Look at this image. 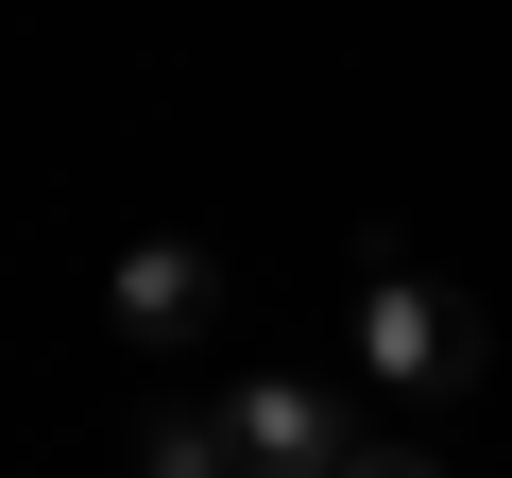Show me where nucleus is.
I'll return each mask as SVG.
<instances>
[{
    "instance_id": "1",
    "label": "nucleus",
    "mask_w": 512,
    "mask_h": 478,
    "mask_svg": "<svg viewBox=\"0 0 512 478\" xmlns=\"http://www.w3.org/2000/svg\"><path fill=\"white\" fill-rule=\"evenodd\" d=\"M359 359H376V393H393V410H444V393L478 376V308H461L444 274L376 257V274H359Z\"/></svg>"
},
{
    "instance_id": "2",
    "label": "nucleus",
    "mask_w": 512,
    "mask_h": 478,
    "mask_svg": "<svg viewBox=\"0 0 512 478\" xmlns=\"http://www.w3.org/2000/svg\"><path fill=\"white\" fill-rule=\"evenodd\" d=\"M222 427H239V478H342V461L376 444V427H359L342 393H291V376H256V393H239Z\"/></svg>"
},
{
    "instance_id": "3",
    "label": "nucleus",
    "mask_w": 512,
    "mask_h": 478,
    "mask_svg": "<svg viewBox=\"0 0 512 478\" xmlns=\"http://www.w3.org/2000/svg\"><path fill=\"white\" fill-rule=\"evenodd\" d=\"M205 308H222V274L188 239H137L120 257V342H205Z\"/></svg>"
},
{
    "instance_id": "4",
    "label": "nucleus",
    "mask_w": 512,
    "mask_h": 478,
    "mask_svg": "<svg viewBox=\"0 0 512 478\" xmlns=\"http://www.w3.org/2000/svg\"><path fill=\"white\" fill-rule=\"evenodd\" d=\"M137 478H239V427L222 410H171V427H137Z\"/></svg>"
},
{
    "instance_id": "5",
    "label": "nucleus",
    "mask_w": 512,
    "mask_h": 478,
    "mask_svg": "<svg viewBox=\"0 0 512 478\" xmlns=\"http://www.w3.org/2000/svg\"><path fill=\"white\" fill-rule=\"evenodd\" d=\"M342 478H444V461H410V444H393V427H376V444H359V461H342Z\"/></svg>"
}]
</instances>
